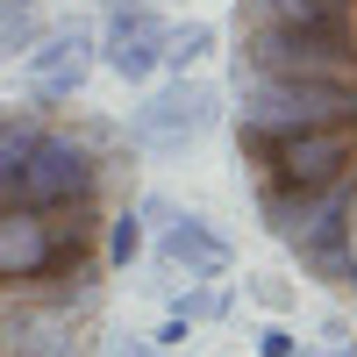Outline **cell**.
<instances>
[{
  "instance_id": "cell-1",
  "label": "cell",
  "mask_w": 357,
  "mask_h": 357,
  "mask_svg": "<svg viewBox=\"0 0 357 357\" xmlns=\"http://www.w3.org/2000/svg\"><path fill=\"white\" fill-rule=\"evenodd\" d=\"M229 143L264 236L357 301V0H236Z\"/></svg>"
},
{
  "instance_id": "cell-2",
  "label": "cell",
  "mask_w": 357,
  "mask_h": 357,
  "mask_svg": "<svg viewBox=\"0 0 357 357\" xmlns=\"http://www.w3.org/2000/svg\"><path fill=\"white\" fill-rule=\"evenodd\" d=\"M136 151L86 107L0 100V357H100Z\"/></svg>"
},
{
  "instance_id": "cell-3",
  "label": "cell",
  "mask_w": 357,
  "mask_h": 357,
  "mask_svg": "<svg viewBox=\"0 0 357 357\" xmlns=\"http://www.w3.org/2000/svg\"><path fill=\"white\" fill-rule=\"evenodd\" d=\"M215 114H222V93L215 86H200V79H165L143 93V107H129V151H186V143H200L207 129H215Z\"/></svg>"
},
{
  "instance_id": "cell-4",
  "label": "cell",
  "mask_w": 357,
  "mask_h": 357,
  "mask_svg": "<svg viewBox=\"0 0 357 357\" xmlns=\"http://www.w3.org/2000/svg\"><path fill=\"white\" fill-rule=\"evenodd\" d=\"M93 65H100V43H93V29H86V22L43 29V36L22 50V79H29V100H43V107H72Z\"/></svg>"
},
{
  "instance_id": "cell-5",
  "label": "cell",
  "mask_w": 357,
  "mask_h": 357,
  "mask_svg": "<svg viewBox=\"0 0 357 357\" xmlns=\"http://www.w3.org/2000/svg\"><path fill=\"white\" fill-rule=\"evenodd\" d=\"M100 65L114 72V79H122V86H151L165 65H158V43H165V15L151 8V0H136V8H129V0H114V8H107V29H100Z\"/></svg>"
},
{
  "instance_id": "cell-6",
  "label": "cell",
  "mask_w": 357,
  "mask_h": 357,
  "mask_svg": "<svg viewBox=\"0 0 357 357\" xmlns=\"http://www.w3.org/2000/svg\"><path fill=\"white\" fill-rule=\"evenodd\" d=\"M151 257L165 264V279H186V286H200V279H229V264H236L229 236L207 222V215H172Z\"/></svg>"
},
{
  "instance_id": "cell-7",
  "label": "cell",
  "mask_w": 357,
  "mask_h": 357,
  "mask_svg": "<svg viewBox=\"0 0 357 357\" xmlns=\"http://www.w3.org/2000/svg\"><path fill=\"white\" fill-rule=\"evenodd\" d=\"M43 29V0H0V57H22Z\"/></svg>"
},
{
  "instance_id": "cell-8",
  "label": "cell",
  "mask_w": 357,
  "mask_h": 357,
  "mask_svg": "<svg viewBox=\"0 0 357 357\" xmlns=\"http://www.w3.org/2000/svg\"><path fill=\"white\" fill-rule=\"evenodd\" d=\"M207 50H215V29H207V22H186V29H172V22H165L158 65H165V72H186V65H200Z\"/></svg>"
},
{
  "instance_id": "cell-9",
  "label": "cell",
  "mask_w": 357,
  "mask_h": 357,
  "mask_svg": "<svg viewBox=\"0 0 357 357\" xmlns=\"http://www.w3.org/2000/svg\"><path fill=\"white\" fill-rule=\"evenodd\" d=\"M229 307H236V286H229V279H200V286L178 293V307H172V314L193 329V321H222Z\"/></svg>"
},
{
  "instance_id": "cell-10",
  "label": "cell",
  "mask_w": 357,
  "mask_h": 357,
  "mask_svg": "<svg viewBox=\"0 0 357 357\" xmlns=\"http://www.w3.org/2000/svg\"><path fill=\"white\" fill-rule=\"evenodd\" d=\"M243 293H250V301H257V307H272V314H286L293 301H301V293H293L286 279H243Z\"/></svg>"
},
{
  "instance_id": "cell-11",
  "label": "cell",
  "mask_w": 357,
  "mask_h": 357,
  "mask_svg": "<svg viewBox=\"0 0 357 357\" xmlns=\"http://www.w3.org/2000/svg\"><path fill=\"white\" fill-rule=\"evenodd\" d=\"M257 357H301V336H293L286 321H264L257 329Z\"/></svg>"
},
{
  "instance_id": "cell-12",
  "label": "cell",
  "mask_w": 357,
  "mask_h": 357,
  "mask_svg": "<svg viewBox=\"0 0 357 357\" xmlns=\"http://www.w3.org/2000/svg\"><path fill=\"white\" fill-rule=\"evenodd\" d=\"M114 357H165V350H158V343H122Z\"/></svg>"
},
{
  "instance_id": "cell-13",
  "label": "cell",
  "mask_w": 357,
  "mask_h": 357,
  "mask_svg": "<svg viewBox=\"0 0 357 357\" xmlns=\"http://www.w3.org/2000/svg\"><path fill=\"white\" fill-rule=\"evenodd\" d=\"M301 357H357L350 343H336V350H301Z\"/></svg>"
}]
</instances>
